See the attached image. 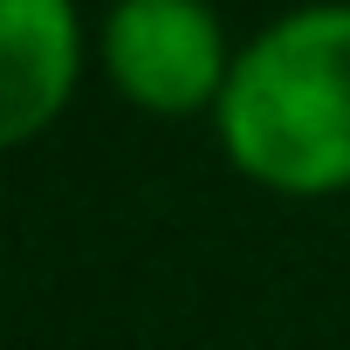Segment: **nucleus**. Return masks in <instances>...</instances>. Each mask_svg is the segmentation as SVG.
I'll list each match as a JSON object with an SVG mask.
<instances>
[{"label":"nucleus","mask_w":350,"mask_h":350,"mask_svg":"<svg viewBox=\"0 0 350 350\" xmlns=\"http://www.w3.org/2000/svg\"><path fill=\"white\" fill-rule=\"evenodd\" d=\"M220 144L268 193L350 186V8H302L261 28L220 90Z\"/></svg>","instance_id":"1"},{"label":"nucleus","mask_w":350,"mask_h":350,"mask_svg":"<svg viewBox=\"0 0 350 350\" xmlns=\"http://www.w3.org/2000/svg\"><path fill=\"white\" fill-rule=\"evenodd\" d=\"M103 69L137 110L193 117L206 103L220 110L234 49L220 35V14L193 8V0H124L103 21Z\"/></svg>","instance_id":"2"},{"label":"nucleus","mask_w":350,"mask_h":350,"mask_svg":"<svg viewBox=\"0 0 350 350\" xmlns=\"http://www.w3.org/2000/svg\"><path fill=\"white\" fill-rule=\"evenodd\" d=\"M83 69V21L69 0H0V151L49 131Z\"/></svg>","instance_id":"3"}]
</instances>
